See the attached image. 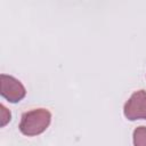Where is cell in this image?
<instances>
[{"mask_svg":"<svg viewBox=\"0 0 146 146\" xmlns=\"http://www.w3.org/2000/svg\"><path fill=\"white\" fill-rule=\"evenodd\" d=\"M51 113L46 108H34L23 113L19 122V131L27 136L33 137L42 133L50 124Z\"/></svg>","mask_w":146,"mask_h":146,"instance_id":"cell-1","label":"cell"},{"mask_svg":"<svg viewBox=\"0 0 146 146\" xmlns=\"http://www.w3.org/2000/svg\"><path fill=\"white\" fill-rule=\"evenodd\" d=\"M0 86H1V89H0L1 96L5 99H7L9 103H13V104L18 103L26 95V90L22 84V82L11 75L1 74Z\"/></svg>","mask_w":146,"mask_h":146,"instance_id":"cell-2","label":"cell"},{"mask_svg":"<svg viewBox=\"0 0 146 146\" xmlns=\"http://www.w3.org/2000/svg\"><path fill=\"white\" fill-rule=\"evenodd\" d=\"M124 116L130 121L146 120V91H135L123 107Z\"/></svg>","mask_w":146,"mask_h":146,"instance_id":"cell-3","label":"cell"},{"mask_svg":"<svg viewBox=\"0 0 146 146\" xmlns=\"http://www.w3.org/2000/svg\"><path fill=\"white\" fill-rule=\"evenodd\" d=\"M133 146H146V127L140 125L133 130Z\"/></svg>","mask_w":146,"mask_h":146,"instance_id":"cell-4","label":"cell"},{"mask_svg":"<svg viewBox=\"0 0 146 146\" xmlns=\"http://www.w3.org/2000/svg\"><path fill=\"white\" fill-rule=\"evenodd\" d=\"M0 121H1V127H5L7 123H9L10 119H11V114H10V111L3 105L1 104L0 105Z\"/></svg>","mask_w":146,"mask_h":146,"instance_id":"cell-5","label":"cell"}]
</instances>
